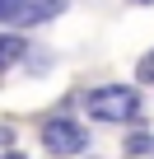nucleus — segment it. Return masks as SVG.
<instances>
[{
	"instance_id": "f257e3e1",
	"label": "nucleus",
	"mask_w": 154,
	"mask_h": 159,
	"mask_svg": "<svg viewBox=\"0 0 154 159\" xmlns=\"http://www.w3.org/2000/svg\"><path fill=\"white\" fill-rule=\"evenodd\" d=\"M84 112L98 117V122H135L140 94L126 89V84H103V89H89L84 94Z\"/></svg>"
},
{
	"instance_id": "f03ea898",
	"label": "nucleus",
	"mask_w": 154,
	"mask_h": 159,
	"mask_svg": "<svg viewBox=\"0 0 154 159\" xmlns=\"http://www.w3.org/2000/svg\"><path fill=\"white\" fill-rule=\"evenodd\" d=\"M42 145L51 150V154H84V145H89V131L80 126V122H70V117H51L47 126H42Z\"/></svg>"
},
{
	"instance_id": "7ed1b4c3",
	"label": "nucleus",
	"mask_w": 154,
	"mask_h": 159,
	"mask_svg": "<svg viewBox=\"0 0 154 159\" xmlns=\"http://www.w3.org/2000/svg\"><path fill=\"white\" fill-rule=\"evenodd\" d=\"M65 10V0H19V10L10 14V24L28 28V24H42V19H56Z\"/></svg>"
},
{
	"instance_id": "20e7f679",
	"label": "nucleus",
	"mask_w": 154,
	"mask_h": 159,
	"mask_svg": "<svg viewBox=\"0 0 154 159\" xmlns=\"http://www.w3.org/2000/svg\"><path fill=\"white\" fill-rule=\"evenodd\" d=\"M24 56V38H14V33H0V75H5L14 61Z\"/></svg>"
},
{
	"instance_id": "39448f33",
	"label": "nucleus",
	"mask_w": 154,
	"mask_h": 159,
	"mask_svg": "<svg viewBox=\"0 0 154 159\" xmlns=\"http://www.w3.org/2000/svg\"><path fill=\"white\" fill-rule=\"evenodd\" d=\"M135 80L154 84V52H145V56H140V66H135Z\"/></svg>"
},
{
	"instance_id": "423d86ee",
	"label": "nucleus",
	"mask_w": 154,
	"mask_h": 159,
	"mask_svg": "<svg viewBox=\"0 0 154 159\" xmlns=\"http://www.w3.org/2000/svg\"><path fill=\"white\" fill-rule=\"evenodd\" d=\"M145 150H154V136H131L126 140V154H145Z\"/></svg>"
},
{
	"instance_id": "0eeeda50",
	"label": "nucleus",
	"mask_w": 154,
	"mask_h": 159,
	"mask_svg": "<svg viewBox=\"0 0 154 159\" xmlns=\"http://www.w3.org/2000/svg\"><path fill=\"white\" fill-rule=\"evenodd\" d=\"M14 10H19V0H0V19H10Z\"/></svg>"
},
{
	"instance_id": "6e6552de",
	"label": "nucleus",
	"mask_w": 154,
	"mask_h": 159,
	"mask_svg": "<svg viewBox=\"0 0 154 159\" xmlns=\"http://www.w3.org/2000/svg\"><path fill=\"white\" fill-rule=\"evenodd\" d=\"M5 159H28V154H19V150H14V154H5Z\"/></svg>"
},
{
	"instance_id": "1a4fd4ad",
	"label": "nucleus",
	"mask_w": 154,
	"mask_h": 159,
	"mask_svg": "<svg viewBox=\"0 0 154 159\" xmlns=\"http://www.w3.org/2000/svg\"><path fill=\"white\" fill-rule=\"evenodd\" d=\"M131 5H154V0H131Z\"/></svg>"
},
{
	"instance_id": "9d476101",
	"label": "nucleus",
	"mask_w": 154,
	"mask_h": 159,
	"mask_svg": "<svg viewBox=\"0 0 154 159\" xmlns=\"http://www.w3.org/2000/svg\"><path fill=\"white\" fill-rule=\"evenodd\" d=\"M0 140H5V131H0Z\"/></svg>"
}]
</instances>
